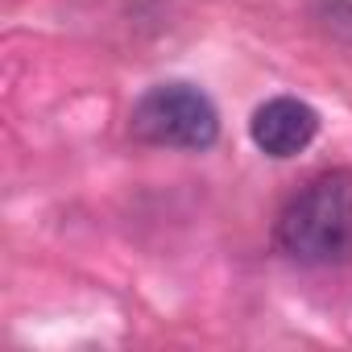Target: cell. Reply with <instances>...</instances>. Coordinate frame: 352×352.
<instances>
[{"label": "cell", "mask_w": 352, "mask_h": 352, "mask_svg": "<svg viewBox=\"0 0 352 352\" xmlns=\"http://www.w3.org/2000/svg\"><path fill=\"white\" fill-rule=\"evenodd\" d=\"M129 133L157 149H208L220 137V112L191 83H157L133 104Z\"/></svg>", "instance_id": "2"}, {"label": "cell", "mask_w": 352, "mask_h": 352, "mask_svg": "<svg viewBox=\"0 0 352 352\" xmlns=\"http://www.w3.org/2000/svg\"><path fill=\"white\" fill-rule=\"evenodd\" d=\"M278 249L298 265L352 261V170H323L278 212Z\"/></svg>", "instance_id": "1"}, {"label": "cell", "mask_w": 352, "mask_h": 352, "mask_svg": "<svg viewBox=\"0 0 352 352\" xmlns=\"http://www.w3.org/2000/svg\"><path fill=\"white\" fill-rule=\"evenodd\" d=\"M315 133H319V112L294 96L265 100L249 120V137L265 157H294L315 141Z\"/></svg>", "instance_id": "3"}]
</instances>
